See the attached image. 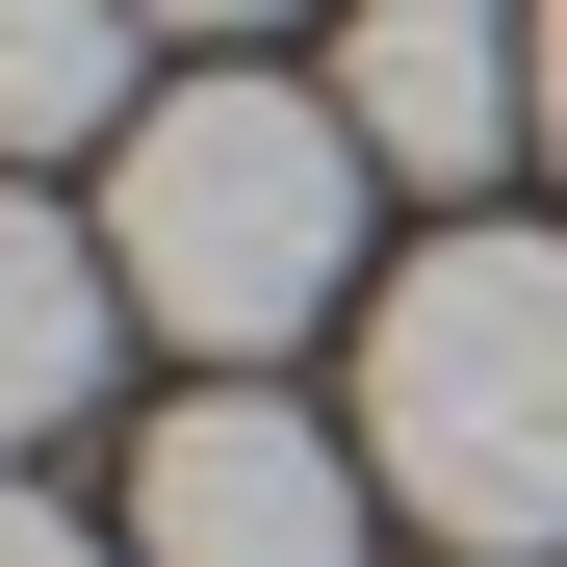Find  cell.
Segmentation results:
<instances>
[{
  "instance_id": "1",
  "label": "cell",
  "mask_w": 567,
  "mask_h": 567,
  "mask_svg": "<svg viewBox=\"0 0 567 567\" xmlns=\"http://www.w3.org/2000/svg\"><path fill=\"white\" fill-rule=\"evenodd\" d=\"M361 181L388 155L336 130V78H155L104 130V284L233 388V361H284L361 284Z\"/></svg>"
},
{
  "instance_id": "2",
  "label": "cell",
  "mask_w": 567,
  "mask_h": 567,
  "mask_svg": "<svg viewBox=\"0 0 567 567\" xmlns=\"http://www.w3.org/2000/svg\"><path fill=\"white\" fill-rule=\"evenodd\" d=\"M361 464L388 516H439L464 567L567 542V233H439L361 310Z\"/></svg>"
},
{
  "instance_id": "3",
  "label": "cell",
  "mask_w": 567,
  "mask_h": 567,
  "mask_svg": "<svg viewBox=\"0 0 567 567\" xmlns=\"http://www.w3.org/2000/svg\"><path fill=\"white\" fill-rule=\"evenodd\" d=\"M361 516H388V464H336V413L284 388H181L130 439V567H361Z\"/></svg>"
},
{
  "instance_id": "4",
  "label": "cell",
  "mask_w": 567,
  "mask_h": 567,
  "mask_svg": "<svg viewBox=\"0 0 567 567\" xmlns=\"http://www.w3.org/2000/svg\"><path fill=\"white\" fill-rule=\"evenodd\" d=\"M336 130L388 181H491L542 130V27H491V0H361L336 27Z\"/></svg>"
},
{
  "instance_id": "5",
  "label": "cell",
  "mask_w": 567,
  "mask_h": 567,
  "mask_svg": "<svg viewBox=\"0 0 567 567\" xmlns=\"http://www.w3.org/2000/svg\"><path fill=\"white\" fill-rule=\"evenodd\" d=\"M104 336H130V284H104V233L0 181V439H52L78 388H104Z\"/></svg>"
},
{
  "instance_id": "6",
  "label": "cell",
  "mask_w": 567,
  "mask_h": 567,
  "mask_svg": "<svg viewBox=\"0 0 567 567\" xmlns=\"http://www.w3.org/2000/svg\"><path fill=\"white\" fill-rule=\"evenodd\" d=\"M130 130V0H0V181Z\"/></svg>"
},
{
  "instance_id": "7",
  "label": "cell",
  "mask_w": 567,
  "mask_h": 567,
  "mask_svg": "<svg viewBox=\"0 0 567 567\" xmlns=\"http://www.w3.org/2000/svg\"><path fill=\"white\" fill-rule=\"evenodd\" d=\"M0 567H104V542H78V516H52V491H0Z\"/></svg>"
},
{
  "instance_id": "8",
  "label": "cell",
  "mask_w": 567,
  "mask_h": 567,
  "mask_svg": "<svg viewBox=\"0 0 567 567\" xmlns=\"http://www.w3.org/2000/svg\"><path fill=\"white\" fill-rule=\"evenodd\" d=\"M130 27H284V0H130Z\"/></svg>"
},
{
  "instance_id": "9",
  "label": "cell",
  "mask_w": 567,
  "mask_h": 567,
  "mask_svg": "<svg viewBox=\"0 0 567 567\" xmlns=\"http://www.w3.org/2000/svg\"><path fill=\"white\" fill-rule=\"evenodd\" d=\"M542 155H567V0H542Z\"/></svg>"
}]
</instances>
